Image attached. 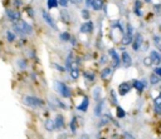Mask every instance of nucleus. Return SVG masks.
I'll use <instances>...</instances> for the list:
<instances>
[{
  "instance_id": "79ce46f5",
  "label": "nucleus",
  "mask_w": 161,
  "mask_h": 139,
  "mask_svg": "<svg viewBox=\"0 0 161 139\" xmlns=\"http://www.w3.org/2000/svg\"><path fill=\"white\" fill-rule=\"evenodd\" d=\"M53 67H54L55 69H58L59 72H63V70H64V68H63V67H60V65H58V64H55V63L53 64Z\"/></svg>"
},
{
  "instance_id": "a19ab883",
  "label": "nucleus",
  "mask_w": 161,
  "mask_h": 139,
  "mask_svg": "<svg viewBox=\"0 0 161 139\" xmlns=\"http://www.w3.org/2000/svg\"><path fill=\"white\" fill-rule=\"evenodd\" d=\"M69 1H71V0H59V4H60V6H63V8H66Z\"/></svg>"
},
{
  "instance_id": "7ed1b4c3",
  "label": "nucleus",
  "mask_w": 161,
  "mask_h": 139,
  "mask_svg": "<svg viewBox=\"0 0 161 139\" xmlns=\"http://www.w3.org/2000/svg\"><path fill=\"white\" fill-rule=\"evenodd\" d=\"M23 103L28 107H42L44 104V102L40 98H37V96H33V95H25L23 98Z\"/></svg>"
},
{
  "instance_id": "6ab92c4d",
  "label": "nucleus",
  "mask_w": 161,
  "mask_h": 139,
  "mask_svg": "<svg viewBox=\"0 0 161 139\" xmlns=\"http://www.w3.org/2000/svg\"><path fill=\"white\" fill-rule=\"evenodd\" d=\"M132 41H134V37H131V35H123L121 43L123 45H128V44H132Z\"/></svg>"
},
{
  "instance_id": "72a5a7b5",
  "label": "nucleus",
  "mask_w": 161,
  "mask_h": 139,
  "mask_svg": "<svg viewBox=\"0 0 161 139\" xmlns=\"http://www.w3.org/2000/svg\"><path fill=\"white\" fill-rule=\"evenodd\" d=\"M126 35L134 37V28H132L131 24H127V31H126Z\"/></svg>"
},
{
  "instance_id": "a18cd8bd",
  "label": "nucleus",
  "mask_w": 161,
  "mask_h": 139,
  "mask_svg": "<svg viewBox=\"0 0 161 139\" xmlns=\"http://www.w3.org/2000/svg\"><path fill=\"white\" fill-rule=\"evenodd\" d=\"M71 3H72V4H76V5H78V4L82 3V0H71Z\"/></svg>"
},
{
  "instance_id": "bb28decb",
  "label": "nucleus",
  "mask_w": 161,
  "mask_h": 139,
  "mask_svg": "<svg viewBox=\"0 0 161 139\" xmlns=\"http://www.w3.org/2000/svg\"><path fill=\"white\" fill-rule=\"evenodd\" d=\"M71 68H72V55H68V58L66 60V69H67V72H71Z\"/></svg>"
},
{
  "instance_id": "5701e85b",
  "label": "nucleus",
  "mask_w": 161,
  "mask_h": 139,
  "mask_svg": "<svg viewBox=\"0 0 161 139\" xmlns=\"http://www.w3.org/2000/svg\"><path fill=\"white\" fill-rule=\"evenodd\" d=\"M47 5H48V9L57 8L59 5V0H47Z\"/></svg>"
},
{
  "instance_id": "ddd939ff",
  "label": "nucleus",
  "mask_w": 161,
  "mask_h": 139,
  "mask_svg": "<svg viewBox=\"0 0 161 139\" xmlns=\"http://www.w3.org/2000/svg\"><path fill=\"white\" fill-rule=\"evenodd\" d=\"M150 57H151L152 61H153L155 64H160V63H161V54H160L157 50H151Z\"/></svg>"
},
{
  "instance_id": "aec40b11",
  "label": "nucleus",
  "mask_w": 161,
  "mask_h": 139,
  "mask_svg": "<svg viewBox=\"0 0 161 139\" xmlns=\"http://www.w3.org/2000/svg\"><path fill=\"white\" fill-rule=\"evenodd\" d=\"M150 83H151L152 85L159 84V83H160V75H157L156 73L151 74V76H150Z\"/></svg>"
},
{
  "instance_id": "a878e982",
  "label": "nucleus",
  "mask_w": 161,
  "mask_h": 139,
  "mask_svg": "<svg viewBox=\"0 0 161 139\" xmlns=\"http://www.w3.org/2000/svg\"><path fill=\"white\" fill-rule=\"evenodd\" d=\"M83 75H85L86 80H88V81H93L94 80V74L92 72H85V73H83Z\"/></svg>"
},
{
  "instance_id": "7c9ffc66",
  "label": "nucleus",
  "mask_w": 161,
  "mask_h": 139,
  "mask_svg": "<svg viewBox=\"0 0 161 139\" xmlns=\"http://www.w3.org/2000/svg\"><path fill=\"white\" fill-rule=\"evenodd\" d=\"M117 117L118 118H125L126 117V112L121 107H117Z\"/></svg>"
},
{
  "instance_id": "b1692460",
  "label": "nucleus",
  "mask_w": 161,
  "mask_h": 139,
  "mask_svg": "<svg viewBox=\"0 0 161 139\" xmlns=\"http://www.w3.org/2000/svg\"><path fill=\"white\" fill-rule=\"evenodd\" d=\"M69 74H71V76L73 79H77L79 76V72H78V68L77 67H72L71 68V72H69Z\"/></svg>"
},
{
  "instance_id": "e433bc0d",
  "label": "nucleus",
  "mask_w": 161,
  "mask_h": 139,
  "mask_svg": "<svg viewBox=\"0 0 161 139\" xmlns=\"http://www.w3.org/2000/svg\"><path fill=\"white\" fill-rule=\"evenodd\" d=\"M152 63H153V61H152L151 57H147V58H145V59H144V64H145L146 67H150Z\"/></svg>"
},
{
  "instance_id": "8fccbe9b",
  "label": "nucleus",
  "mask_w": 161,
  "mask_h": 139,
  "mask_svg": "<svg viewBox=\"0 0 161 139\" xmlns=\"http://www.w3.org/2000/svg\"><path fill=\"white\" fill-rule=\"evenodd\" d=\"M123 137H126V138H134V137H132L131 134H128L127 132H125V133H123Z\"/></svg>"
},
{
  "instance_id": "4be33fe9",
  "label": "nucleus",
  "mask_w": 161,
  "mask_h": 139,
  "mask_svg": "<svg viewBox=\"0 0 161 139\" xmlns=\"http://www.w3.org/2000/svg\"><path fill=\"white\" fill-rule=\"evenodd\" d=\"M102 6H103L102 0H93V1H92V8L94 10H101Z\"/></svg>"
},
{
  "instance_id": "9d476101",
  "label": "nucleus",
  "mask_w": 161,
  "mask_h": 139,
  "mask_svg": "<svg viewBox=\"0 0 161 139\" xmlns=\"http://www.w3.org/2000/svg\"><path fill=\"white\" fill-rule=\"evenodd\" d=\"M121 59H122V63H123V65H125L126 68L131 67V64H132V59H131L130 54H128L127 52H123V53H122Z\"/></svg>"
},
{
  "instance_id": "f8f14e48",
  "label": "nucleus",
  "mask_w": 161,
  "mask_h": 139,
  "mask_svg": "<svg viewBox=\"0 0 161 139\" xmlns=\"http://www.w3.org/2000/svg\"><path fill=\"white\" fill-rule=\"evenodd\" d=\"M88 104H89V98H88V96H85V98H83V100H82V103L79 104L78 107H77V109L81 110V112H87Z\"/></svg>"
},
{
  "instance_id": "473e14b6",
  "label": "nucleus",
  "mask_w": 161,
  "mask_h": 139,
  "mask_svg": "<svg viewBox=\"0 0 161 139\" xmlns=\"http://www.w3.org/2000/svg\"><path fill=\"white\" fill-rule=\"evenodd\" d=\"M110 98H111V100H112V104H113V105H117V98H116V93L113 92V90H111Z\"/></svg>"
},
{
  "instance_id": "f257e3e1",
  "label": "nucleus",
  "mask_w": 161,
  "mask_h": 139,
  "mask_svg": "<svg viewBox=\"0 0 161 139\" xmlns=\"http://www.w3.org/2000/svg\"><path fill=\"white\" fill-rule=\"evenodd\" d=\"M14 30H15L19 35H29V34H33V28L29 23L24 22V20H19V23L14 25Z\"/></svg>"
},
{
  "instance_id": "c85d7f7f",
  "label": "nucleus",
  "mask_w": 161,
  "mask_h": 139,
  "mask_svg": "<svg viewBox=\"0 0 161 139\" xmlns=\"http://www.w3.org/2000/svg\"><path fill=\"white\" fill-rule=\"evenodd\" d=\"M100 93H101V88H100V87H97V88L93 89V98H94L96 100L100 99Z\"/></svg>"
},
{
  "instance_id": "49530a36",
  "label": "nucleus",
  "mask_w": 161,
  "mask_h": 139,
  "mask_svg": "<svg viewBox=\"0 0 161 139\" xmlns=\"http://www.w3.org/2000/svg\"><path fill=\"white\" fill-rule=\"evenodd\" d=\"M28 15H29V16H34V13H33V9H28Z\"/></svg>"
},
{
  "instance_id": "a211bd4d",
  "label": "nucleus",
  "mask_w": 161,
  "mask_h": 139,
  "mask_svg": "<svg viewBox=\"0 0 161 139\" xmlns=\"http://www.w3.org/2000/svg\"><path fill=\"white\" fill-rule=\"evenodd\" d=\"M112 75V69L111 68H104L103 70L101 72V78L102 79H107L108 76Z\"/></svg>"
},
{
  "instance_id": "9b49d317",
  "label": "nucleus",
  "mask_w": 161,
  "mask_h": 139,
  "mask_svg": "<svg viewBox=\"0 0 161 139\" xmlns=\"http://www.w3.org/2000/svg\"><path fill=\"white\" fill-rule=\"evenodd\" d=\"M132 85H134V88L137 90L138 93H142L145 87H146V83L141 81V80H134V81H132Z\"/></svg>"
},
{
  "instance_id": "f03ea898",
  "label": "nucleus",
  "mask_w": 161,
  "mask_h": 139,
  "mask_svg": "<svg viewBox=\"0 0 161 139\" xmlns=\"http://www.w3.org/2000/svg\"><path fill=\"white\" fill-rule=\"evenodd\" d=\"M55 89L57 92L63 96V98H71L72 92H71V88H69L67 84L62 81H55Z\"/></svg>"
},
{
  "instance_id": "603ef678",
  "label": "nucleus",
  "mask_w": 161,
  "mask_h": 139,
  "mask_svg": "<svg viewBox=\"0 0 161 139\" xmlns=\"http://www.w3.org/2000/svg\"><path fill=\"white\" fill-rule=\"evenodd\" d=\"M160 29H161V24H160Z\"/></svg>"
},
{
  "instance_id": "f704fd0d",
  "label": "nucleus",
  "mask_w": 161,
  "mask_h": 139,
  "mask_svg": "<svg viewBox=\"0 0 161 139\" xmlns=\"http://www.w3.org/2000/svg\"><path fill=\"white\" fill-rule=\"evenodd\" d=\"M153 41H155L153 44H155V45H156V48H157V49L161 52V43H160V38H159V37H153Z\"/></svg>"
},
{
  "instance_id": "37998d69",
  "label": "nucleus",
  "mask_w": 161,
  "mask_h": 139,
  "mask_svg": "<svg viewBox=\"0 0 161 139\" xmlns=\"http://www.w3.org/2000/svg\"><path fill=\"white\" fill-rule=\"evenodd\" d=\"M153 73H156L157 75H160V76H161V67L155 68V70H153Z\"/></svg>"
},
{
  "instance_id": "0eeeda50",
  "label": "nucleus",
  "mask_w": 161,
  "mask_h": 139,
  "mask_svg": "<svg viewBox=\"0 0 161 139\" xmlns=\"http://www.w3.org/2000/svg\"><path fill=\"white\" fill-rule=\"evenodd\" d=\"M132 87H134V85H131L130 83H127V81L121 83V84L118 85V94H120V95H126V94H128Z\"/></svg>"
},
{
  "instance_id": "1a4fd4ad",
  "label": "nucleus",
  "mask_w": 161,
  "mask_h": 139,
  "mask_svg": "<svg viewBox=\"0 0 161 139\" xmlns=\"http://www.w3.org/2000/svg\"><path fill=\"white\" fill-rule=\"evenodd\" d=\"M79 31L83 33V34H89V33H92L93 31V23L92 22H86V23H83L79 28Z\"/></svg>"
},
{
  "instance_id": "4c0bfd02",
  "label": "nucleus",
  "mask_w": 161,
  "mask_h": 139,
  "mask_svg": "<svg viewBox=\"0 0 161 139\" xmlns=\"http://www.w3.org/2000/svg\"><path fill=\"white\" fill-rule=\"evenodd\" d=\"M60 18L64 20L66 24H68V15H67V11H60Z\"/></svg>"
},
{
  "instance_id": "ea45409f",
  "label": "nucleus",
  "mask_w": 161,
  "mask_h": 139,
  "mask_svg": "<svg viewBox=\"0 0 161 139\" xmlns=\"http://www.w3.org/2000/svg\"><path fill=\"white\" fill-rule=\"evenodd\" d=\"M54 100H55V103H57V105H58V107H60L62 109H66V108H67L66 104H63V102H60L59 99H54Z\"/></svg>"
},
{
  "instance_id": "6e6552de",
  "label": "nucleus",
  "mask_w": 161,
  "mask_h": 139,
  "mask_svg": "<svg viewBox=\"0 0 161 139\" xmlns=\"http://www.w3.org/2000/svg\"><path fill=\"white\" fill-rule=\"evenodd\" d=\"M5 14H6V16H8L10 20H13V22H19L20 18H22V14H20L19 11H14L11 9H6Z\"/></svg>"
},
{
  "instance_id": "dca6fc26",
  "label": "nucleus",
  "mask_w": 161,
  "mask_h": 139,
  "mask_svg": "<svg viewBox=\"0 0 161 139\" xmlns=\"http://www.w3.org/2000/svg\"><path fill=\"white\" fill-rule=\"evenodd\" d=\"M134 11L137 16H141L142 15V11H141V1L140 0H136L135 1V6H134Z\"/></svg>"
},
{
  "instance_id": "412c9836",
  "label": "nucleus",
  "mask_w": 161,
  "mask_h": 139,
  "mask_svg": "<svg viewBox=\"0 0 161 139\" xmlns=\"http://www.w3.org/2000/svg\"><path fill=\"white\" fill-rule=\"evenodd\" d=\"M44 127H45V129H47L48 132H52V130L55 128V123H54V120L48 119V120L45 122V124H44Z\"/></svg>"
},
{
  "instance_id": "c756f323",
  "label": "nucleus",
  "mask_w": 161,
  "mask_h": 139,
  "mask_svg": "<svg viewBox=\"0 0 161 139\" xmlns=\"http://www.w3.org/2000/svg\"><path fill=\"white\" fill-rule=\"evenodd\" d=\"M153 11H155V14L157 16H161V3H159L153 6Z\"/></svg>"
},
{
  "instance_id": "393cba45",
  "label": "nucleus",
  "mask_w": 161,
  "mask_h": 139,
  "mask_svg": "<svg viewBox=\"0 0 161 139\" xmlns=\"http://www.w3.org/2000/svg\"><path fill=\"white\" fill-rule=\"evenodd\" d=\"M71 34L69 33H67V31H64V33H60L59 34V39L60 40H63V41H68V40H71Z\"/></svg>"
},
{
  "instance_id": "20e7f679",
  "label": "nucleus",
  "mask_w": 161,
  "mask_h": 139,
  "mask_svg": "<svg viewBox=\"0 0 161 139\" xmlns=\"http://www.w3.org/2000/svg\"><path fill=\"white\" fill-rule=\"evenodd\" d=\"M42 16H43L44 22H45L48 25H49L51 28H53L54 30H57V29H58V28H57V24L54 23V19L51 16V14L48 13V11H45V10H43V11H42Z\"/></svg>"
},
{
  "instance_id": "f3484780",
  "label": "nucleus",
  "mask_w": 161,
  "mask_h": 139,
  "mask_svg": "<svg viewBox=\"0 0 161 139\" xmlns=\"http://www.w3.org/2000/svg\"><path fill=\"white\" fill-rule=\"evenodd\" d=\"M102 109H103V100H100L98 103H97L96 108H94V115L101 117V114H102Z\"/></svg>"
},
{
  "instance_id": "2f4dec72",
  "label": "nucleus",
  "mask_w": 161,
  "mask_h": 139,
  "mask_svg": "<svg viewBox=\"0 0 161 139\" xmlns=\"http://www.w3.org/2000/svg\"><path fill=\"white\" fill-rule=\"evenodd\" d=\"M76 122H77V118L73 117V118H72V122L69 123V127H71L72 133H76Z\"/></svg>"
},
{
  "instance_id": "cd10ccee",
  "label": "nucleus",
  "mask_w": 161,
  "mask_h": 139,
  "mask_svg": "<svg viewBox=\"0 0 161 139\" xmlns=\"http://www.w3.org/2000/svg\"><path fill=\"white\" fill-rule=\"evenodd\" d=\"M6 40L10 41V43H11V41H14V40H15V34H14L13 31H10V30H8V31H6Z\"/></svg>"
},
{
  "instance_id": "c9c22d12",
  "label": "nucleus",
  "mask_w": 161,
  "mask_h": 139,
  "mask_svg": "<svg viewBox=\"0 0 161 139\" xmlns=\"http://www.w3.org/2000/svg\"><path fill=\"white\" fill-rule=\"evenodd\" d=\"M18 67H19L20 69H25V68H26V63H25V60L19 59V60H18Z\"/></svg>"
},
{
  "instance_id": "09e8293b",
  "label": "nucleus",
  "mask_w": 161,
  "mask_h": 139,
  "mask_svg": "<svg viewBox=\"0 0 161 139\" xmlns=\"http://www.w3.org/2000/svg\"><path fill=\"white\" fill-rule=\"evenodd\" d=\"M92 1L93 0H86V5L87 6H92Z\"/></svg>"
},
{
  "instance_id": "4468645a",
  "label": "nucleus",
  "mask_w": 161,
  "mask_h": 139,
  "mask_svg": "<svg viewBox=\"0 0 161 139\" xmlns=\"http://www.w3.org/2000/svg\"><path fill=\"white\" fill-rule=\"evenodd\" d=\"M153 107H155V112L157 114H161V93L153 99Z\"/></svg>"
},
{
  "instance_id": "c03bdc74",
  "label": "nucleus",
  "mask_w": 161,
  "mask_h": 139,
  "mask_svg": "<svg viewBox=\"0 0 161 139\" xmlns=\"http://www.w3.org/2000/svg\"><path fill=\"white\" fill-rule=\"evenodd\" d=\"M14 4H15V6H20L22 5V0H14Z\"/></svg>"
},
{
  "instance_id": "58836bf2",
  "label": "nucleus",
  "mask_w": 161,
  "mask_h": 139,
  "mask_svg": "<svg viewBox=\"0 0 161 139\" xmlns=\"http://www.w3.org/2000/svg\"><path fill=\"white\" fill-rule=\"evenodd\" d=\"M82 18H83V19H89V11H88L87 9L82 10Z\"/></svg>"
},
{
  "instance_id": "3c124183",
  "label": "nucleus",
  "mask_w": 161,
  "mask_h": 139,
  "mask_svg": "<svg viewBox=\"0 0 161 139\" xmlns=\"http://www.w3.org/2000/svg\"><path fill=\"white\" fill-rule=\"evenodd\" d=\"M145 1H146V3H151V1H152V0H145Z\"/></svg>"
},
{
  "instance_id": "39448f33",
  "label": "nucleus",
  "mask_w": 161,
  "mask_h": 139,
  "mask_svg": "<svg viewBox=\"0 0 161 139\" xmlns=\"http://www.w3.org/2000/svg\"><path fill=\"white\" fill-rule=\"evenodd\" d=\"M108 54H110V57L112 58V65H113V68L120 67L122 59L120 58V55L117 54V52H116L115 49H110V50H108Z\"/></svg>"
},
{
  "instance_id": "423d86ee",
  "label": "nucleus",
  "mask_w": 161,
  "mask_h": 139,
  "mask_svg": "<svg viewBox=\"0 0 161 139\" xmlns=\"http://www.w3.org/2000/svg\"><path fill=\"white\" fill-rule=\"evenodd\" d=\"M144 44V38L140 33H137L136 35L134 37V41H132V49H134L135 52L138 50L140 48H141V45Z\"/></svg>"
},
{
  "instance_id": "2eb2a0df",
  "label": "nucleus",
  "mask_w": 161,
  "mask_h": 139,
  "mask_svg": "<svg viewBox=\"0 0 161 139\" xmlns=\"http://www.w3.org/2000/svg\"><path fill=\"white\" fill-rule=\"evenodd\" d=\"M54 123H55V128L57 129H60V128L64 127V118H63V115L58 114L57 117H55Z\"/></svg>"
},
{
  "instance_id": "de8ad7c7",
  "label": "nucleus",
  "mask_w": 161,
  "mask_h": 139,
  "mask_svg": "<svg viewBox=\"0 0 161 139\" xmlns=\"http://www.w3.org/2000/svg\"><path fill=\"white\" fill-rule=\"evenodd\" d=\"M106 60H107V58L103 55V57L101 58V60H100V63H101V64H104V61H106Z\"/></svg>"
}]
</instances>
